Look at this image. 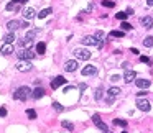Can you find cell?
<instances>
[{"label":"cell","instance_id":"obj_1","mask_svg":"<svg viewBox=\"0 0 153 133\" xmlns=\"http://www.w3.org/2000/svg\"><path fill=\"white\" fill-rule=\"evenodd\" d=\"M30 95H31L30 87L23 86V87H18V89H17V92L13 94V99H15V100H27Z\"/></svg>","mask_w":153,"mask_h":133},{"label":"cell","instance_id":"obj_2","mask_svg":"<svg viewBox=\"0 0 153 133\" xmlns=\"http://www.w3.org/2000/svg\"><path fill=\"white\" fill-rule=\"evenodd\" d=\"M15 67H17V71H20V72H30V71L33 69L31 63H30V61H27V59H20Z\"/></svg>","mask_w":153,"mask_h":133},{"label":"cell","instance_id":"obj_3","mask_svg":"<svg viewBox=\"0 0 153 133\" xmlns=\"http://www.w3.org/2000/svg\"><path fill=\"white\" fill-rule=\"evenodd\" d=\"M74 56H76L77 59H81V61H87L91 58V51L84 50V48H77V50H74Z\"/></svg>","mask_w":153,"mask_h":133},{"label":"cell","instance_id":"obj_4","mask_svg":"<svg viewBox=\"0 0 153 133\" xmlns=\"http://www.w3.org/2000/svg\"><path fill=\"white\" fill-rule=\"evenodd\" d=\"M81 41H82V44H94V46H97V48H102V44H104L97 40L96 35H94V36H84Z\"/></svg>","mask_w":153,"mask_h":133},{"label":"cell","instance_id":"obj_5","mask_svg":"<svg viewBox=\"0 0 153 133\" xmlns=\"http://www.w3.org/2000/svg\"><path fill=\"white\" fill-rule=\"evenodd\" d=\"M17 54H18L20 59H27V61L33 59V58L36 56V53H33V50H20Z\"/></svg>","mask_w":153,"mask_h":133},{"label":"cell","instance_id":"obj_6","mask_svg":"<svg viewBox=\"0 0 153 133\" xmlns=\"http://www.w3.org/2000/svg\"><path fill=\"white\" fill-rule=\"evenodd\" d=\"M92 122L96 123V126H97V128H100L102 132H109V126H107L105 123L102 122V118H100L97 113H96V115H92Z\"/></svg>","mask_w":153,"mask_h":133},{"label":"cell","instance_id":"obj_7","mask_svg":"<svg viewBox=\"0 0 153 133\" xmlns=\"http://www.w3.org/2000/svg\"><path fill=\"white\" fill-rule=\"evenodd\" d=\"M137 107H138L142 112H150L152 103H150L148 100H145V99H138V100H137Z\"/></svg>","mask_w":153,"mask_h":133},{"label":"cell","instance_id":"obj_8","mask_svg":"<svg viewBox=\"0 0 153 133\" xmlns=\"http://www.w3.org/2000/svg\"><path fill=\"white\" fill-rule=\"evenodd\" d=\"M20 27H28V23H22V21H18V20H12V21H8V23H7V28L10 31L18 30Z\"/></svg>","mask_w":153,"mask_h":133},{"label":"cell","instance_id":"obj_9","mask_svg":"<svg viewBox=\"0 0 153 133\" xmlns=\"http://www.w3.org/2000/svg\"><path fill=\"white\" fill-rule=\"evenodd\" d=\"M63 84H66V79H64L63 76H58L51 81V89H58V87L63 86Z\"/></svg>","mask_w":153,"mask_h":133},{"label":"cell","instance_id":"obj_10","mask_svg":"<svg viewBox=\"0 0 153 133\" xmlns=\"http://www.w3.org/2000/svg\"><path fill=\"white\" fill-rule=\"evenodd\" d=\"M0 53L4 54V56H8V54H12V53H13V46H12L10 43L2 44V48H0Z\"/></svg>","mask_w":153,"mask_h":133},{"label":"cell","instance_id":"obj_11","mask_svg":"<svg viewBox=\"0 0 153 133\" xmlns=\"http://www.w3.org/2000/svg\"><path fill=\"white\" fill-rule=\"evenodd\" d=\"M64 69H66L68 72H74V71L77 69V61H66Z\"/></svg>","mask_w":153,"mask_h":133},{"label":"cell","instance_id":"obj_12","mask_svg":"<svg viewBox=\"0 0 153 133\" xmlns=\"http://www.w3.org/2000/svg\"><path fill=\"white\" fill-rule=\"evenodd\" d=\"M96 72H97L96 66H86V67H82V76H94Z\"/></svg>","mask_w":153,"mask_h":133},{"label":"cell","instance_id":"obj_13","mask_svg":"<svg viewBox=\"0 0 153 133\" xmlns=\"http://www.w3.org/2000/svg\"><path fill=\"white\" fill-rule=\"evenodd\" d=\"M135 84L140 89H148L150 87V79H135Z\"/></svg>","mask_w":153,"mask_h":133},{"label":"cell","instance_id":"obj_14","mask_svg":"<svg viewBox=\"0 0 153 133\" xmlns=\"http://www.w3.org/2000/svg\"><path fill=\"white\" fill-rule=\"evenodd\" d=\"M23 17H25V20H31V18L36 17V12H35L33 8H25V10H23Z\"/></svg>","mask_w":153,"mask_h":133},{"label":"cell","instance_id":"obj_15","mask_svg":"<svg viewBox=\"0 0 153 133\" xmlns=\"http://www.w3.org/2000/svg\"><path fill=\"white\" fill-rule=\"evenodd\" d=\"M140 23H142L145 28H148V30H150V28L153 27V18L152 17H143L142 20H140Z\"/></svg>","mask_w":153,"mask_h":133},{"label":"cell","instance_id":"obj_16","mask_svg":"<svg viewBox=\"0 0 153 133\" xmlns=\"http://www.w3.org/2000/svg\"><path fill=\"white\" fill-rule=\"evenodd\" d=\"M135 77H137V74L133 72V71H127L125 76H123V81H125L127 84H130L132 81H135Z\"/></svg>","mask_w":153,"mask_h":133},{"label":"cell","instance_id":"obj_17","mask_svg":"<svg viewBox=\"0 0 153 133\" xmlns=\"http://www.w3.org/2000/svg\"><path fill=\"white\" fill-rule=\"evenodd\" d=\"M38 31H40V30H38V28H35V30L28 31V33L25 35V40H28V41H33V38H35V36H36V35H38Z\"/></svg>","mask_w":153,"mask_h":133},{"label":"cell","instance_id":"obj_18","mask_svg":"<svg viewBox=\"0 0 153 133\" xmlns=\"http://www.w3.org/2000/svg\"><path fill=\"white\" fill-rule=\"evenodd\" d=\"M120 92H122V90L119 89V87H110L109 89V97H117V95H120Z\"/></svg>","mask_w":153,"mask_h":133},{"label":"cell","instance_id":"obj_19","mask_svg":"<svg viewBox=\"0 0 153 133\" xmlns=\"http://www.w3.org/2000/svg\"><path fill=\"white\" fill-rule=\"evenodd\" d=\"M43 95H45V90L41 89V87H36V89L33 90V97H35V99H41Z\"/></svg>","mask_w":153,"mask_h":133},{"label":"cell","instance_id":"obj_20","mask_svg":"<svg viewBox=\"0 0 153 133\" xmlns=\"http://www.w3.org/2000/svg\"><path fill=\"white\" fill-rule=\"evenodd\" d=\"M18 5H20V4L13 0V2H10V4H7V10H8V12H10V10H18Z\"/></svg>","mask_w":153,"mask_h":133},{"label":"cell","instance_id":"obj_21","mask_svg":"<svg viewBox=\"0 0 153 133\" xmlns=\"http://www.w3.org/2000/svg\"><path fill=\"white\" fill-rule=\"evenodd\" d=\"M4 41H5V43H13V41H15V35L13 33H8V35H5V36H4Z\"/></svg>","mask_w":153,"mask_h":133},{"label":"cell","instance_id":"obj_22","mask_svg":"<svg viewBox=\"0 0 153 133\" xmlns=\"http://www.w3.org/2000/svg\"><path fill=\"white\" fill-rule=\"evenodd\" d=\"M143 46L152 48V46H153V36H146L145 40H143Z\"/></svg>","mask_w":153,"mask_h":133},{"label":"cell","instance_id":"obj_23","mask_svg":"<svg viewBox=\"0 0 153 133\" xmlns=\"http://www.w3.org/2000/svg\"><path fill=\"white\" fill-rule=\"evenodd\" d=\"M45 51H46V44H45V43H38L36 44V53L45 54Z\"/></svg>","mask_w":153,"mask_h":133},{"label":"cell","instance_id":"obj_24","mask_svg":"<svg viewBox=\"0 0 153 133\" xmlns=\"http://www.w3.org/2000/svg\"><path fill=\"white\" fill-rule=\"evenodd\" d=\"M51 12H53L51 8H45V10H41L40 13H38V17H40V18H45V17H48V15H50Z\"/></svg>","mask_w":153,"mask_h":133},{"label":"cell","instance_id":"obj_25","mask_svg":"<svg viewBox=\"0 0 153 133\" xmlns=\"http://www.w3.org/2000/svg\"><path fill=\"white\" fill-rule=\"evenodd\" d=\"M110 36H114V38H123V31L114 30V31H110Z\"/></svg>","mask_w":153,"mask_h":133},{"label":"cell","instance_id":"obj_26","mask_svg":"<svg viewBox=\"0 0 153 133\" xmlns=\"http://www.w3.org/2000/svg\"><path fill=\"white\" fill-rule=\"evenodd\" d=\"M63 126H64V128H68L69 132H73V130H74V125H73L71 122H66V120L63 122Z\"/></svg>","mask_w":153,"mask_h":133},{"label":"cell","instance_id":"obj_27","mask_svg":"<svg viewBox=\"0 0 153 133\" xmlns=\"http://www.w3.org/2000/svg\"><path fill=\"white\" fill-rule=\"evenodd\" d=\"M115 17L119 18V20H125V18L128 17V13H127V12H119V13H117Z\"/></svg>","mask_w":153,"mask_h":133},{"label":"cell","instance_id":"obj_28","mask_svg":"<svg viewBox=\"0 0 153 133\" xmlns=\"http://www.w3.org/2000/svg\"><path fill=\"white\" fill-rule=\"evenodd\" d=\"M102 5H104V7H109V8H112L115 4H114V2H110V0H102Z\"/></svg>","mask_w":153,"mask_h":133},{"label":"cell","instance_id":"obj_29","mask_svg":"<svg viewBox=\"0 0 153 133\" xmlns=\"http://www.w3.org/2000/svg\"><path fill=\"white\" fill-rule=\"evenodd\" d=\"M94 97H96V100L102 99V87H99V89L96 90V95H94Z\"/></svg>","mask_w":153,"mask_h":133},{"label":"cell","instance_id":"obj_30","mask_svg":"<svg viewBox=\"0 0 153 133\" xmlns=\"http://www.w3.org/2000/svg\"><path fill=\"white\" fill-rule=\"evenodd\" d=\"M27 115L30 117L31 120H33V118H36V112H35V110H31V109H30V110H27Z\"/></svg>","mask_w":153,"mask_h":133},{"label":"cell","instance_id":"obj_31","mask_svg":"<svg viewBox=\"0 0 153 133\" xmlns=\"http://www.w3.org/2000/svg\"><path fill=\"white\" fill-rule=\"evenodd\" d=\"M114 125H120V126H125V125H127V122H125V120H119V118H117V120H114Z\"/></svg>","mask_w":153,"mask_h":133},{"label":"cell","instance_id":"obj_32","mask_svg":"<svg viewBox=\"0 0 153 133\" xmlns=\"http://www.w3.org/2000/svg\"><path fill=\"white\" fill-rule=\"evenodd\" d=\"M53 107L58 110V112H63V105H61L59 102H54V103H53Z\"/></svg>","mask_w":153,"mask_h":133},{"label":"cell","instance_id":"obj_33","mask_svg":"<svg viewBox=\"0 0 153 133\" xmlns=\"http://www.w3.org/2000/svg\"><path fill=\"white\" fill-rule=\"evenodd\" d=\"M122 28H123V30H130V28H132V25L127 23V21H122Z\"/></svg>","mask_w":153,"mask_h":133},{"label":"cell","instance_id":"obj_34","mask_svg":"<svg viewBox=\"0 0 153 133\" xmlns=\"http://www.w3.org/2000/svg\"><path fill=\"white\" fill-rule=\"evenodd\" d=\"M140 61H142V63H148V64H152V59H150V58H146V56H142V58H140Z\"/></svg>","mask_w":153,"mask_h":133},{"label":"cell","instance_id":"obj_35","mask_svg":"<svg viewBox=\"0 0 153 133\" xmlns=\"http://www.w3.org/2000/svg\"><path fill=\"white\" fill-rule=\"evenodd\" d=\"M5 115H7V109L2 107V109H0V117H5Z\"/></svg>","mask_w":153,"mask_h":133},{"label":"cell","instance_id":"obj_36","mask_svg":"<svg viewBox=\"0 0 153 133\" xmlns=\"http://www.w3.org/2000/svg\"><path fill=\"white\" fill-rule=\"evenodd\" d=\"M146 4H148L150 7H153V0H148V2H146Z\"/></svg>","mask_w":153,"mask_h":133},{"label":"cell","instance_id":"obj_37","mask_svg":"<svg viewBox=\"0 0 153 133\" xmlns=\"http://www.w3.org/2000/svg\"><path fill=\"white\" fill-rule=\"evenodd\" d=\"M15 2H18V4H25L27 0H15Z\"/></svg>","mask_w":153,"mask_h":133},{"label":"cell","instance_id":"obj_38","mask_svg":"<svg viewBox=\"0 0 153 133\" xmlns=\"http://www.w3.org/2000/svg\"><path fill=\"white\" fill-rule=\"evenodd\" d=\"M104 133H110V132H104Z\"/></svg>","mask_w":153,"mask_h":133},{"label":"cell","instance_id":"obj_39","mask_svg":"<svg viewBox=\"0 0 153 133\" xmlns=\"http://www.w3.org/2000/svg\"><path fill=\"white\" fill-rule=\"evenodd\" d=\"M122 133H127V132H122Z\"/></svg>","mask_w":153,"mask_h":133}]
</instances>
